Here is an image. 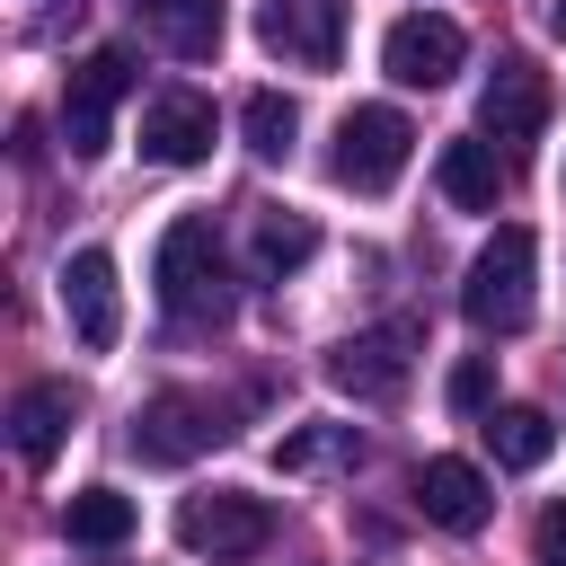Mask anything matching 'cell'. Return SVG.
<instances>
[{
    "label": "cell",
    "instance_id": "obj_1",
    "mask_svg": "<svg viewBox=\"0 0 566 566\" xmlns=\"http://www.w3.org/2000/svg\"><path fill=\"white\" fill-rule=\"evenodd\" d=\"M150 283H159V310L186 318V327H221L230 318V256H221V230L203 212L168 221L159 230V256H150Z\"/></svg>",
    "mask_w": 566,
    "mask_h": 566
},
{
    "label": "cell",
    "instance_id": "obj_2",
    "mask_svg": "<svg viewBox=\"0 0 566 566\" xmlns=\"http://www.w3.org/2000/svg\"><path fill=\"white\" fill-rule=\"evenodd\" d=\"M539 239L522 230V221H504L478 256H469V274H460V310H469V327H486V336H513V327H531V310H539Z\"/></svg>",
    "mask_w": 566,
    "mask_h": 566
},
{
    "label": "cell",
    "instance_id": "obj_3",
    "mask_svg": "<svg viewBox=\"0 0 566 566\" xmlns=\"http://www.w3.org/2000/svg\"><path fill=\"white\" fill-rule=\"evenodd\" d=\"M407 150H416V124H407L398 106H354V115L336 124L327 177H336V186H354V195H389V186H398V168H407Z\"/></svg>",
    "mask_w": 566,
    "mask_h": 566
},
{
    "label": "cell",
    "instance_id": "obj_4",
    "mask_svg": "<svg viewBox=\"0 0 566 566\" xmlns=\"http://www.w3.org/2000/svg\"><path fill=\"white\" fill-rule=\"evenodd\" d=\"M274 539V504L265 495H239V486H212V495H186L177 504V548L212 557V566H239Z\"/></svg>",
    "mask_w": 566,
    "mask_h": 566
},
{
    "label": "cell",
    "instance_id": "obj_5",
    "mask_svg": "<svg viewBox=\"0 0 566 566\" xmlns=\"http://www.w3.org/2000/svg\"><path fill=\"white\" fill-rule=\"evenodd\" d=\"M460 62H469V35H460V18H442V9H407V18L380 35V71H389L398 88H442Z\"/></svg>",
    "mask_w": 566,
    "mask_h": 566
},
{
    "label": "cell",
    "instance_id": "obj_6",
    "mask_svg": "<svg viewBox=\"0 0 566 566\" xmlns=\"http://www.w3.org/2000/svg\"><path fill=\"white\" fill-rule=\"evenodd\" d=\"M124 88H133V62H124V53H88V62L62 80V150H71V159H97V150H106Z\"/></svg>",
    "mask_w": 566,
    "mask_h": 566
},
{
    "label": "cell",
    "instance_id": "obj_7",
    "mask_svg": "<svg viewBox=\"0 0 566 566\" xmlns=\"http://www.w3.org/2000/svg\"><path fill=\"white\" fill-rule=\"evenodd\" d=\"M230 424L195 398V389H159V398H142V416H133V451L150 460V469H186L195 451H212Z\"/></svg>",
    "mask_w": 566,
    "mask_h": 566
},
{
    "label": "cell",
    "instance_id": "obj_8",
    "mask_svg": "<svg viewBox=\"0 0 566 566\" xmlns=\"http://www.w3.org/2000/svg\"><path fill=\"white\" fill-rule=\"evenodd\" d=\"M256 35L292 71H336V53H345V0H256Z\"/></svg>",
    "mask_w": 566,
    "mask_h": 566
},
{
    "label": "cell",
    "instance_id": "obj_9",
    "mask_svg": "<svg viewBox=\"0 0 566 566\" xmlns=\"http://www.w3.org/2000/svg\"><path fill=\"white\" fill-rule=\"evenodd\" d=\"M62 318H71V336H80L88 354H106V345L124 336V292H115V256H106V248L62 256Z\"/></svg>",
    "mask_w": 566,
    "mask_h": 566
},
{
    "label": "cell",
    "instance_id": "obj_10",
    "mask_svg": "<svg viewBox=\"0 0 566 566\" xmlns=\"http://www.w3.org/2000/svg\"><path fill=\"white\" fill-rule=\"evenodd\" d=\"M539 124H548V80H539V62L504 53L486 71V88H478V133L486 142H531Z\"/></svg>",
    "mask_w": 566,
    "mask_h": 566
},
{
    "label": "cell",
    "instance_id": "obj_11",
    "mask_svg": "<svg viewBox=\"0 0 566 566\" xmlns=\"http://www.w3.org/2000/svg\"><path fill=\"white\" fill-rule=\"evenodd\" d=\"M142 159H150V168H195V159H212V97L159 88V97L142 106Z\"/></svg>",
    "mask_w": 566,
    "mask_h": 566
},
{
    "label": "cell",
    "instance_id": "obj_12",
    "mask_svg": "<svg viewBox=\"0 0 566 566\" xmlns=\"http://www.w3.org/2000/svg\"><path fill=\"white\" fill-rule=\"evenodd\" d=\"M407 327H371V336H345L336 354H327V380L345 389V398H363V407H380V398H398L407 389Z\"/></svg>",
    "mask_w": 566,
    "mask_h": 566
},
{
    "label": "cell",
    "instance_id": "obj_13",
    "mask_svg": "<svg viewBox=\"0 0 566 566\" xmlns=\"http://www.w3.org/2000/svg\"><path fill=\"white\" fill-rule=\"evenodd\" d=\"M416 513H424V522H442V531H478V522L495 513V486H486V469H478V460L433 451V460L416 469Z\"/></svg>",
    "mask_w": 566,
    "mask_h": 566
},
{
    "label": "cell",
    "instance_id": "obj_14",
    "mask_svg": "<svg viewBox=\"0 0 566 566\" xmlns=\"http://www.w3.org/2000/svg\"><path fill=\"white\" fill-rule=\"evenodd\" d=\"M71 416H80V389H71V380H27V389L9 398V442H18V460L44 469V460L62 451V433H71Z\"/></svg>",
    "mask_w": 566,
    "mask_h": 566
},
{
    "label": "cell",
    "instance_id": "obj_15",
    "mask_svg": "<svg viewBox=\"0 0 566 566\" xmlns=\"http://www.w3.org/2000/svg\"><path fill=\"white\" fill-rule=\"evenodd\" d=\"M433 177H442V203H460V212H495V195L513 186V168H504V150H495L486 133H469V142H442Z\"/></svg>",
    "mask_w": 566,
    "mask_h": 566
},
{
    "label": "cell",
    "instance_id": "obj_16",
    "mask_svg": "<svg viewBox=\"0 0 566 566\" xmlns=\"http://www.w3.org/2000/svg\"><path fill=\"white\" fill-rule=\"evenodd\" d=\"M274 469L283 478H354L363 469V433L354 424H292L274 442Z\"/></svg>",
    "mask_w": 566,
    "mask_h": 566
},
{
    "label": "cell",
    "instance_id": "obj_17",
    "mask_svg": "<svg viewBox=\"0 0 566 566\" xmlns=\"http://www.w3.org/2000/svg\"><path fill=\"white\" fill-rule=\"evenodd\" d=\"M142 27L177 53V62H203L221 44V0H142Z\"/></svg>",
    "mask_w": 566,
    "mask_h": 566
},
{
    "label": "cell",
    "instance_id": "obj_18",
    "mask_svg": "<svg viewBox=\"0 0 566 566\" xmlns=\"http://www.w3.org/2000/svg\"><path fill=\"white\" fill-rule=\"evenodd\" d=\"M486 451H495V469H539L557 451L548 407H486Z\"/></svg>",
    "mask_w": 566,
    "mask_h": 566
},
{
    "label": "cell",
    "instance_id": "obj_19",
    "mask_svg": "<svg viewBox=\"0 0 566 566\" xmlns=\"http://www.w3.org/2000/svg\"><path fill=\"white\" fill-rule=\"evenodd\" d=\"M62 531H71V548H124V539H133V495L80 486V495L62 504Z\"/></svg>",
    "mask_w": 566,
    "mask_h": 566
},
{
    "label": "cell",
    "instance_id": "obj_20",
    "mask_svg": "<svg viewBox=\"0 0 566 566\" xmlns=\"http://www.w3.org/2000/svg\"><path fill=\"white\" fill-rule=\"evenodd\" d=\"M239 133H248V150H256V159H292L301 106H292V97H274V88H256V97L239 106Z\"/></svg>",
    "mask_w": 566,
    "mask_h": 566
},
{
    "label": "cell",
    "instance_id": "obj_21",
    "mask_svg": "<svg viewBox=\"0 0 566 566\" xmlns=\"http://www.w3.org/2000/svg\"><path fill=\"white\" fill-rule=\"evenodd\" d=\"M310 256H318V230H310L301 212H283V203L256 212V265H265V274H292V265H310Z\"/></svg>",
    "mask_w": 566,
    "mask_h": 566
},
{
    "label": "cell",
    "instance_id": "obj_22",
    "mask_svg": "<svg viewBox=\"0 0 566 566\" xmlns=\"http://www.w3.org/2000/svg\"><path fill=\"white\" fill-rule=\"evenodd\" d=\"M442 398H451V416H486V407H495V363H486V354H469V363H451V380H442Z\"/></svg>",
    "mask_w": 566,
    "mask_h": 566
},
{
    "label": "cell",
    "instance_id": "obj_23",
    "mask_svg": "<svg viewBox=\"0 0 566 566\" xmlns=\"http://www.w3.org/2000/svg\"><path fill=\"white\" fill-rule=\"evenodd\" d=\"M539 566H566V504L539 513Z\"/></svg>",
    "mask_w": 566,
    "mask_h": 566
},
{
    "label": "cell",
    "instance_id": "obj_24",
    "mask_svg": "<svg viewBox=\"0 0 566 566\" xmlns=\"http://www.w3.org/2000/svg\"><path fill=\"white\" fill-rule=\"evenodd\" d=\"M548 27H557V35H566V0H548Z\"/></svg>",
    "mask_w": 566,
    "mask_h": 566
}]
</instances>
